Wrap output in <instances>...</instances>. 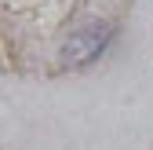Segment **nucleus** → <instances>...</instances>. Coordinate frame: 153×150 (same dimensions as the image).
I'll use <instances>...</instances> for the list:
<instances>
[{
  "label": "nucleus",
  "instance_id": "f257e3e1",
  "mask_svg": "<svg viewBox=\"0 0 153 150\" xmlns=\"http://www.w3.org/2000/svg\"><path fill=\"white\" fill-rule=\"evenodd\" d=\"M109 37H113V26L106 22V18H84V22L66 37L62 62L66 66H88L91 59L102 55V48L109 44Z\"/></svg>",
  "mask_w": 153,
  "mask_h": 150
}]
</instances>
